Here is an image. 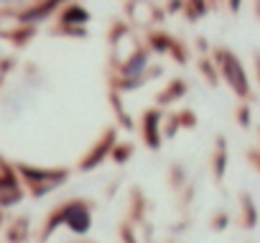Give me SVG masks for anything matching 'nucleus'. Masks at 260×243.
<instances>
[{
	"instance_id": "1",
	"label": "nucleus",
	"mask_w": 260,
	"mask_h": 243,
	"mask_svg": "<svg viewBox=\"0 0 260 243\" xmlns=\"http://www.w3.org/2000/svg\"><path fill=\"white\" fill-rule=\"evenodd\" d=\"M222 72H224V77H227V82L237 90V92H247V77H245V72H242V64L230 54V51H222Z\"/></svg>"
},
{
	"instance_id": "2",
	"label": "nucleus",
	"mask_w": 260,
	"mask_h": 243,
	"mask_svg": "<svg viewBox=\"0 0 260 243\" xmlns=\"http://www.w3.org/2000/svg\"><path fill=\"white\" fill-rule=\"evenodd\" d=\"M59 220H64L74 233H87L89 225H92V215L84 205H67L59 215Z\"/></svg>"
},
{
	"instance_id": "3",
	"label": "nucleus",
	"mask_w": 260,
	"mask_h": 243,
	"mask_svg": "<svg viewBox=\"0 0 260 243\" xmlns=\"http://www.w3.org/2000/svg\"><path fill=\"white\" fill-rule=\"evenodd\" d=\"M146 62H148V57L138 51L133 59H130V62L122 67V74H125V77H136V74H141V72L146 69Z\"/></svg>"
},
{
	"instance_id": "4",
	"label": "nucleus",
	"mask_w": 260,
	"mask_h": 243,
	"mask_svg": "<svg viewBox=\"0 0 260 243\" xmlns=\"http://www.w3.org/2000/svg\"><path fill=\"white\" fill-rule=\"evenodd\" d=\"M153 131H156V115L151 113V115H148V128H146V133H148V144H151V146H156V144H158V141H156V136H153Z\"/></svg>"
},
{
	"instance_id": "5",
	"label": "nucleus",
	"mask_w": 260,
	"mask_h": 243,
	"mask_svg": "<svg viewBox=\"0 0 260 243\" xmlns=\"http://www.w3.org/2000/svg\"><path fill=\"white\" fill-rule=\"evenodd\" d=\"M240 3H242V0H230V6H232V11H240Z\"/></svg>"
},
{
	"instance_id": "6",
	"label": "nucleus",
	"mask_w": 260,
	"mask_h": 243,
	"mask_svg": "<svg viewBox=\"0 0 260 243\" xmlns=\"http://www.w3.org/2000/svg\"><path fill=\"white\" fill-rule=\"evenodd\" d=\"M3 3H18V0H3Z\"/></svg>"
}]
</instances>
